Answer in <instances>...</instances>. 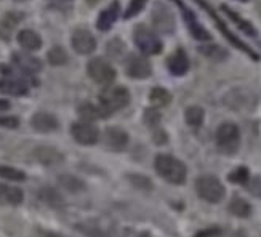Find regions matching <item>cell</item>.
Instances as JSON below:
<instances>
[{
	"label": "cell",
	"mask_w": 261,
	"mask_h": 237,
	"mask_svg": "<svg viewBox=\"0 0 261 237\" xmlns=\"http://www.w3.org/2000/svg\"><path fill=\"white\" fill-rule=\"evenodd\" d=\"M154 168L157 175L170 185L181 186L185 185L188 178V168L185 162L170 154H159L154 161Z\"/></svg>",
	"instance_id": "obj_1"
},
{
	"label": "cell",
	"mask_w": 261,
	"mask_h": 237,
	"mask_svg": "<svg viewBox=\"0 0 261 237\" xmlns=\"http://www.w3.org/2000/svg\"><path fill=\"white\" fill-rule=\"evenodd\" d=\"M194 2H196L203 11H207V15L212 18V21L215 22V26L218 28V31L223 34V37H224L226 40H228V42L232 45V47H236L237 50H241L242 53H245V55L248 56V58H252L253 61H259V55H258L252 47H248V45H247L245 42H242V40H241L239 37H237L236 34H234L228 26H226V22L220 18V15L213 10V7H212L208 2H205V0H194Z\"/></svg>",
	"instance_id": "obj_2"
},
{
	"label": "cell",
	"mask_w": 261,
	"mask_h": 237,
	"mask_svg": "<svg viewBox=\"0 0 261 237\" xmlns=\"http://www.w3.org/2000/svg\"><path fill=\"white\" fill-rule=\"evenodd\" d=\"M215 143L221 154L234 155L241 149V130L234 122H223L215 133Z\"/></svg>",
	"instance_id": "obj_3"
},
{
	"label": "cell",
	"mask_w": 261,
	"mask_h": 237,
	"mask_svg": "<svg viewBox=\"0 0 261 237\" xmlns=\"http://www.w3.org/2000/svg\"><path fill=\"white\" fill-rule=\"evenodd\" d=\"M196 193L208 204H220L226 197V188L220 178L213 175H202L196 179Z\"/></svg>",
	"instance_id": "obj_4"
},
{
	"label": "cell",
	"mask_w": 261,
	"mask_h": 237,
	"mask_svg": "<svg viewBox=\"0 0 261 237\" xmlns=\"http://www.w3.org/2000/svg\"><path fill=\"white\" fill-rule=\"evenodd\" d=\"M223 103L236 112H252L258 106V98L250 88L237 87L224 95Z\"/></svg>",
	"instance_id": "obj_5"
},
{
	"label": "cell",
	"mask_w": 261,
	"mask_h": 237,
	"mask_svg": "<svg viewBox=\"0 0 261 237\" xmlns=\"http://www.w3.org/2000/svg\"><path fill=\"white\" fill-rule=\"evenodd\" d=\"M99 106H103L109 114L127 108L132 101L130 90L127 87H108L99 95Z\"/></svg>",
	"instance_id": "obj_6"
},
{
	"label": "cell",
	"mask_w": 261,
	"mask_h": 237,
	"mask_svg": "<svg viewBox=\"0 0 261 237\" xmlns=\"http://www.w3.org/2000/svg\"><path fill=\"white\" fill-rule=\"evenodd\" d=\"M133 42L143 55H159L164 50V43L157 34L146 24H138L133 31Z\"/></svg>",
	"instance_id": "obj_7"
},
{
	"label": "cell",
	"mask_w": 261,
	"mask_h": 237,
	"mask_svg": "<svg viewBox=\"0 0 261 237\" xmlns=\"http://www.w3.org/2000/svg\"><path fill=\"white\" fill-rule=\"evenodd\" d=\"M87 74L90 75V78L98 84V85H105L109 87L112 85V82L116 81L117 72L106 58L103 56H96V58H92L87 64Z\"/></svg>",
	"instance_id": "obj_8"
},
{
	"label": "cell",
	"mask_w": 261,
	"mask_h": 237,
	"mask_svg": "<svg viewBox=\"0 0 261 237\" xmlns=\"http://www.w3.org/2000/svg\"><path fill=\"white\" fill-rule=\"evenodd\" d=\"M151 21L152 26L157 32L165 34V36H172L176 29V19H175V13L172 11L167 4L157 0V2L152 5L151 10Z\"/></svg>",
	"instance_id": "obj_9"
},
{
	"label": "cell",
	"mask_w": 261,
	"mask_h": 237,
	"mask_svg": "<svg viewBox=\"0 0 261 237\" xmlns=\"http://www.w3.org/2000/svg\"><path fill=\"white\" fill-rule=\"evenodd\" d=\"M0 71L5 74V77L0 78V92L10 96H26L29 93V84L21 75H18V69H11L10 66L2 64Z\"/></svg>",
	"instance_id": "obj_10"
},
{
	"label": "cell",
	"mask_w": 261,
	"mask_h": 237,
	"mask_svg": "<svg viewBox=\"0 0 261 237\" xmlns=\"http://www.w3.org/2000/svg\"><path fill=\"white\" fill-rule=\"evenodd\" d=\"M72 138L82 146H93L99 140V130L93 122L79 120L71 125Z\"/></svg>",
	"instance_id": "obj_11"
},
{
	"label": "cell",
	"mask_w": 261,
	"mask_h": 237,
	"mask_svg": "<svg viewBox=\"0 0 261 237\" xmlns=\"http://www.w3.org/2000/svg\"><path fill=\"white\" fill-rule=\"evenodd\" d=\"M175 2H176V5L181 8V13H183V19H185V22H186L188 31H189L191 36L194 37L196 40H199V42H210V40L213 39V37H212V34L200 24L194 11L189 10V8L186 7V5L183 4V0H175Z\"/></svg>",
	"instance_id": "obj_12"
},
{
	"label": "cell",
	"mask_w": 261,
	"mask_h": 237,
	"mask_svg": "<svg viewBox=\"0 0 261 237\" xmlns=\"http://www.w3.org/2000/svg\"><path fill=\"white\" fill-rule=\"evenodd\" d=\"M101 141H103V146L108 149V151H112V152H122L127 149L128 146V133L120 128V127H108L103 135H99Z\"/></svg>",
	"instance_id": "obj_13"
},
{
	"label": "cell",
	"mask_w": 261,
	"mask_h": 237,
	"mask_svg": "<svg viewBox=\"0 0 261 237\" xmlns=\"http://www.w3.org/2000/svg\"><path fill=\"white\" fill-rule=\"evenodd\" d=\"M71 45L77 55H92L96 50V39L85 28H77L71 34Z\"/></svg>",
	"instance_id": "obj_14"
},
{
	"label": "cell",
	"mask_w": 261,
	"mask_h": 237,
	"mask_svg": "<svg viewBox=\"0 0 261 237\" xmlns=\"http://www.w3.org/2000/svg\"><path fill=\"white\" fill-rule=\"evenodd\" d=\"M125 72L128 77L136 78V81H143V78L151 77L152 66L149 60L143 55H130L125 61Z\"/></svg>",
	"instance_id": "obj_15"
},
{
	"label": "cell",
	"mask_w": 261,
	"mask_h": 237,
	"mask_svg": "<svg viewBox=\"0 0 261 237\" xmlns=\"http://www.w3.org/2000/svg\"><path fill=\"white\" fill-rule=\"evenodd\" d=\"M189 56L185 48H176L172 55L167 58V69L175 77H183L189 72Z\"/></svg>",
	"instance_id": "obj_16"
},
{
	"label": "cell",
	"mask_w": 261,
	"mask_h": 237,
	"mask_svg": "<svg viewBox=\"0 0 261 237\" xmlns=\"http://www.w3.org/2000/svg\"><path fill=\"white\" fill-rule=\"evenodd\" d=\"M11 61H13L15 67L18 71H21L22 74L26 75H32V74H37L42 71V61L36 56H32L29 53H19V51H15L11 55Z\"/></svg>",
	"instance_id": "obj_17"
},
{
	"label": "cell",
	"mask_w": 261,
	"mask_h": 237,
	"mask_svg": "<svg viewBox=\"0 0 261 237\" xmlns=\"http://www.w3.org/2000/svg\"><path fill=\"white\" fill-rule=\"evenodd\" d=\"M31 127L39 133H51L60 128V122L50 112H36L31 117Z\"/></svg>",
	"instance_id": "obj_18"
},
{
	"label": "cell",
	"mask_w": 261,
	"mask_h": 237,
	"mask_svg": "<svg viewBox=\"0 0 261 237\" xmlns=\"http://www.w3.org/2000/svg\"><path fill=\"white\" fill-rule=\"evenodd\" d=\"M119 16H120V5H119L117 0H114V2H112L111 5H108L99 13L98 19H96V28L101 32H106L114 26V22L117 21Z\"/></svg>",
	"instance_id": "obj_19"
},
{
	"label": "cell",
	"mask_w": 261,
	"mask_h": 237,
	"mask_svg": "<svg viewBox=\"0 0 261 237\" xmlns=\"http://www.w3.org/2000/svg\"><path fill=\"white\" fill-rule=\"evenodd\" d=\"M77 114L82 120H87V122H95V120H105L108 119L111 114L99 104H93V103H82L79 104L77 108Z\"/></svg>",
	"instance_id": "obj_20"
},
{
	"label": "cell",
	"mask_w": 261,
	"mask_h": 237,
	"mask_svg": "<svg viewBox=\"0 0 261 237\" xmlns=\"http://www.w3.org/2000/svg\"><path fill=\"white\" fill-rule=\"evenodd\" d=\"M32 155L42 165H56L63 162V154L51 146H39L32 151Z\"/></svg>",
	"instance_id": "obj_21"
},
{
	"label": "cell",
	"mask_w": 261,
	"mask_h": 237,
	"mask_svg": "<svg viewBox=\"0 0 261 237\" xmlns=\"http://www.w3.org/2000/svg\"><path fill=\"white\" fill-rule=\"evenodd\" d=\"M16 40L19 43L21 48H24L26 51H37L42 48V37L36 31L32 29H21L16 36Z\"/></svg>",
	"instance_id": "obj_22"
},
{
	"label": "cell",
	"mask_w": 261,
	"mask_h": 237,
	"mask_svg": "<svg viewBox=\"0 0 261 237\" xmlns=\"http://www.w3.org/2000/svg\"><path fill=\"white\" fill-rule=\"evenodd\" d=\"M24 200V193L16 186H8L0 183V204L4 205H21Z\"/></svg>",
	"instance_id": "obj_23"
},
{
	"label": "cell",
	"mask_w": 261,
	"mask_h": 237,
	"mask_svg": "<svg viewBox=\"0 0 261 237\" xmlns=\"http://www.w3.org/2000/svg\"><path fill=\"white\" fill-rule=\"evenodd\" d=\"M221 11H223V13H224L226 16H228V18H229V19L234 22V24H236L237 28H239L244 34H247L248 37H256V36H258V31H256V28L252 24V22H250V21H247V19H244L241 15H237L236 11L231 10L228 5H221Z\"/></svg>",
	"instance_id": "obj_24"
},
{
	"label": "cell",
	"mask_w": 261,
	"mask_h": 237,
	"mask_svg": "<svg viewBox=\"0 0 261 237\" xmlns=\"http://www.w3.org/2000/svg\"><path fill=\"white\" fill-rule=\"evenodd\" d=\"M200 55H203L205 58L215 61V63H221V61H226L229 58V51L220 47L217 43H205V45H200L197 48Z\"/></svg>",
	"instance_id": "obj_25"
},
{
	"label": "cell",
	"mask_w": 261,
	"mask_h": 237,
	"mask_svg": "<svg viewBox=\"0 0 261 237\" xmlns=\"http://www.w3.org/2000/svg\"><path fill=\"white\" fill-rule=\"evenodd\" d=\"M228 210L231 215L237 217V218H248L252 215V205L248 202L239 196H234L228 205Z\"/></svg>",
	"instance_id": "obj_26"
},
{
	"label": "cell",
	"mask_w": 261,
	"mask_h": 237,
	"mask_svg": "<svg viewBox=\"0 0 261 237\" xmlns=\"http://www.w3.org/2000/svg\"><path fill=\"white\" fill-rule=\"evenodd\" d=\"M149 101L157 109L167 108V106H170V103H172V93L164 87H154L149 93Z\"/></svg>",
	"instance_id": "obj_27"
},
{
	"label": "cell",
	"mask_w": 261,
	"mask_h": 237,
	"mask_svg": "<svg viewBox=\"0 0 261 237\" xmlns=\"http://www.w3.org/2000/svg\"><path fill=\"white\" fill-rule=\"evenodd\" d=\"M203 119H205V109H203L202 106L192 104L185 111V122L192 128L202 127Z\"/></svg>",
	"instance_id": "obj_28"
},
{
	"label": "cell",
	"mask_w": 261,
	"mask_h": 237,
	"mask_svg": "<svg viewBox=\"0 0 261 237\" xmlns=\"http://www.w3.org/2000/svg\"><path fill=\"white\" fill-rule=\"evenodd\" d=\"M39 199L43 202V204H47L53 208H58L64 204V200L63 197L56 193V191L53 188H42L39 191Z\"/></svg>",
	"instance_id": "obj_29"
},
{
	"label": "cell",
	"mask_w": 261,
	"mask_h": 237,
	"mask_svg": "<svg viewBox=\"0 0 261 237\" xmlns=\"http://www.w3.org/2000/svg\"><path fill=\"white\" fill-rule=\"evenodd\" d=\"M58 183L69 193H81V191L85 189V185L81 181L79 178L72 176V175H61L58 178Z\"/></svg>",
	"instance_id": "obj_30"
},
{
	"label": "cell",
	"mask_w": 261,
	"mask_h": 237,
	"mask_svg": "<svg viewBox=\"0 0 261 237\" xmlns=\"http://www.w3.org/2000/svg\"><path fill=\"white\" fill-rule=\"evenodd\" d=\"M47 60L51 66H64L67 63V60H69V56H67V51L63 47L56 45V47L48 50Z\"/></svg>",
	"instance_id": "obj_31"
},
{
	"label": "cell",
	"mask_w": 261,
	"mask_h": 237,
	"mask_svg": "<svg viewBox=\"0 0 261 237\" xmlns=\"http://www.w3.org/2000/svg\"><path fill=\"white\" fill-rule=\"evenodd\" d=\"M250 179V170L247 167H237L228 175V181L232 185H247Z\"/></svg>",
	"instance_id": "obj_32"
},
{
	"label": "cell",
	"mask_w": 261,
	"mask_h": 237,
	"mask_svg": "<svg viewBox=\"0 0 261 237\" xmlns=\"http://www.w3.org/2000/svg\"><path fill=\"white\" fill-rule=\"evenodd\" d=\"M0 178L8 179V181H24L26 173L22 170H18L15 167L0 165Z\"/></svg>",
	"instance_id": "obj_33"
},
{
	"label": "cell",
	"mask_w": 261,
	"mask_h": 237,
	"mask_svg": "<svg viewBox=\"0 0 261 237\" xmlns=\"http://www.w3.org/2000/svg\"><path fill=\"white\" fill-rule=\"evenodd\" d=\"M125 50H127L125 43H123L119 37L109 40V43L106 45L108 55L111 56V58H114V60H122V56H123V53H125Z\"/></svg>",
	"instance_id": "obj_34"
},
{
	"label": "cell",
	"mask_w": 261,
	"mask_h": 237,
	"mask_svg": "<svg viewBox=\"0 0 261 237\" xmlns=\"http://www.w3.org/2000/svg\"><path fill=\"white\" fill-rule=\"evenodd\" d=\"M143 119H144V123L147 127L155 128V127H159V123H161V120H162V114H161V111H159L157 108L151 106V108H147L144 111Z\"/></svg>",
	"instance_id": "obj_35"
},
{
	"label": "cell",
	"mask_w": 261,
	"mask_h": 237,
	"mask_svg": "<svg viewBox=\"0 0 261 237\" xmlns=\"http://www.w3.org/2000/svg\"><path fill=\"white\" fill-rule=\"evenodd\" d=\"M146 4H147V0H130L128 8L125 10V13H123V19H130L136 15H140L144 10Z\"/></svg>",
	"instance_id": "obj_36"
},
{
	"label": "cell",
	"mask_w": 261,
	"mask_h": 237,
	"mask_svg": "<svg viewBox=\"0 0 261 237\" xmlns=\"http://www.w3.org/2000/svg\"><path fill=\"white\" fill-rule=\"evenodd\" d=\"M128 179L132 181V185L138 189H143V191H151L152 189V181L149 178L146 176H141V175H128Z\"/></svg>",
	"instance_id": "obj_37"
},
{
	"label": "cell",
	"mask_w": 261,
	"mask_h": 237,
	"mask_svg": "<svg viewBox=\"0 0 261 237\" xmlns=\"http://www.w3.org/2000/svg\"><path fill=\"white\" fill-rule=\"evenodd\" d=\"M22 13H16V11H8V13H5L4 19H2V24L10 31V29H13L19 21H22Z\"/></svg>",
	"instance_id": "obj_38"
},
{
	"label": "cell",
	"mask_w": 261,
	"mask_h": 237,
	"mask_svg": "<svg viewBox=\"0 0 261 237\" xmlns=\"http://www.w3.org/2000/svg\"><path fill=\"white\" fill-rule=\"evenodd\" d=\"M0 127L4 128H18L19 119L16 116H0Z\"/></svg>",
	"instance_id": "obj_39"
},
{
	"label": "cell",
	"mask_w": 261,
	"mask_h": 237,
	"mask_svg": "<svg viewBox=\"0 0 261 237\" xmlns=\"http://www.w3.org/2000/svg\"><path fill=\"white\" fill-rule=\"evenodd\" d=\"M154 141H155V144H159V146L165 144V143L168 141V135L165 133V130H155V131H154Z\"/></svg>",
	"instance_id": "obj_40"
},
{
	"label": "cell",
	"mask_w": 261,
	"mask_h": 237,
	"mask_svg": "<svg viewBox=\"0 0 261 237\" xmlns=\"http://www.w3.org/2000/svg\"><path fill=\"white\" fill-rule=\"evenodd\" d=\"M220 228H208V229H203V231H199L194 237H217L220 235Z\"/></svg>",
	"instance_id": "obj_41"
},
{
	"label": "cell",
	"mask_w": 261,
	"mask_h": 237,
	"mask_svg": "<svg viewBox=\"0 0 261 237\" xmlns=\"http://www.w3.org/2000/svg\"><path fill=\"white\" fill-rule=\"evenodd\" d=\"M10 108H11L10 101H8V99H4V98H0V111H8Z\"/></svg>",
	"instance_id": "obj_42"
},
{
	"label": "cell",
	"mask_w": 261,
	"mask_h": 237,
	"mask_svg": "<svg viewBox=\"0 0 261 237\" xmlns=\"http://www.w3.org/2000/svg\"><path fill=\"white\" fill-rule=\"evenodd\" d=\"M101 0H87V4L90 5V7H93V5H96V4H99Z\"/></svg>",
	"instance_id": "obj_43"
},
{
	"label": "cell",
	"mask_w": 261,
	"mask_h": 237,
	"mask_svg": "<svg viewBox=\"0 0 261 237\" xmlns=\"http://www.w3.org/2000/svg\"><path fill=\"white\" fill-rule=\"evenodd\" d=\"M53 2H72V0H53Z\"/></svg>",
	"instance_id": "obj_44"
},
{
	"label": "cell",
	"mask_w": 261,
	"mask_h": 237,
	"mask_svg": "<svg viewBox=\"0 0 261 237\" xmlns=\"http://www.w3.org/2000/svg\"><path fill=\"white\" fill-rule=\"evenodd\" d=\"M15 2H26V0H15Z\"/></svg>",
	"instance_id": "obj_45"
},
{
	"label": "cell",
	"mask_w": 261,
	"mask_h": 237,
	"mask_svg": "<svg viewBox=\"0 0 261 237\" xmlns=\"http://www.w3.org/2000/svg\"><path fill=\"white\" fill-rule=\"evenodd\" d=\"M237 2H248V0H237Z\"/></svg>",
	"instance_id": "obj_46"
},
{
	"label": "cell",
	"mask_w": 261,
	"mask_h": 237,
	"mask_svg": "<svg viewBox=\"0 0 261 237\" xmlns=\"http://www.w3.org/2000/svg\"><path fill=\"white\" fill-rule=\"evenodd\" d=\"M50 237H60V235H56V234H51Z\"/></svg>",
	"instance_id": "obj_47"
},
{
	"label": "cell",
	"mask_w": 261,
	"mask_h": 237,
	"mask_svg": "<svg viewBox=\"0 0 261 237\" xmlns=\"http://www.w3.org/2000/svg\"><path fill=\"white\" fill-rule=\"evenodd\" d=\"M259 47H261V42H259Z\"/></svg>",
	"instance_id": "obj_48"
}]
</instances>
